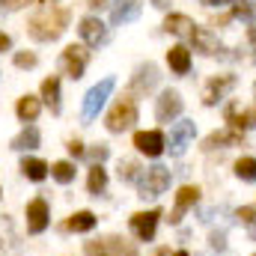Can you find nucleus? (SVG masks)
Masks as SVG:
<instances>
[{
    "instance_id": "obj_1",
    "label": "nucleus",
    "mask_w": 256,
    "mask_h": 256,
    "mask_svg": "<svg viewBox=\"0 0 256 256\" xmlns=\"http://www.w3.org/2000/svg\"><path fill=\"white\" fill-rule=\"evenodd\" d=\"M68 18H72V12L66 9L63 3H57V0H39L36 9H33V15L27 18V33L36 42H57L66 33V27H68Z\"/></svg>"
},
{
    "instance_id": "obj_2",
    "label": "nucleus",
    "mask_w": 256,
    "mask_h": 256,
    "mask_svg": "<svg viewBox=\"0 0 256 256\" xmlns=\"http://www.w3.org/2000/svg\"><path fill=\"white\" fill-rule=\"evenodd\" d=\"M170 167H161V164H155V167H149L146 173H140V179H137V196H143V200H155V196H161V194L170 188Z\"/></svg>"
},
{
    "instance_id": "obj_3",
    "label": "nucleus",
    "mask_w": 256,
    "mask_h": 256,
    "mask_svg": "<svg viewBox=\"0 0 256 256\" xmlns=\"http://www.w3.org/2000/svg\"><path fill=\"white\" fill-rule=\"evenodd\" d=\"M114 86H116V80H114V78H104V80H98V84L84 96V108H80V120H84V122H90V120L98 116V110L104 108V102H108V96L114 92Z\"/></svg>"
},
{
    "instance_id": "obj_4",
    "label": "nucleus",
    "mask_w": 256,
    "mask_h": 256,
    "mask_svg": "<svg viewBox=\"0 0 256 256\" xmlns=\"http://www.w3.org/2000/svg\"><path fill=\"white\" fill-rule=\"evenodd\" d=\"M134 122H137V102H134L131 96H122V98L110 108V114H108V131L122 134V131H128Z\"/></svg>"
},
{
    "instance_id": "obj_5",
    "label": "nucleus",
    "mask_w": 256,
    "mask_h": 256,
    "mask_svg": "<svg viewBox=\"0 0 256 256\" xmlns=\"http://www.w3.org/2000/svg\"><path fill=\"white\" fill-rule=\"evenodd\" d=\"M86 63H90V51H86L84 45H68L63 54H60V66H63V72L72 78V80L84 78Z\"/></svg>"
},
{
    "instance_id": "obj_6",
    "label": "nucleus",
    "mask_w": 256,
    "mask_h": 256,
    "mask_svg": "<svg viewBox=\"0 0 256 256\" xmlns=\"http://www.w3.org/2000/svg\"><path fill=\"white\" fill-rule=\"evenodd\" d=\"M161 74H158V66L155 63H143L137 66V72L131 74V96H146L158 86Z\"/></svg>"
},
{
    "instance_id": "obj_7",
    "label": "nucleus",
    "mask_w": 256,
    "mask_h": 256,
    "mask_svg": "<svg viewBox=\"0 0 256 256\" xmlns=\"http://www.w3.org/2000/svg\"><path fill=\"white\" fill-rule=\"evenodd\" d=\"M78 33H80V39H84V45H86V48H102V45L108 42V27H104L96 15L80 18Z\"/></svg>"
},
{
    "instance_id": "obj_8",
    "label": "nucleus",
    "mask_w": 256,
    "mask_h": 256,
    "mask_svg": "<svg viewBox=\"0 0 256 256\" xmlns=\"http://www.w3.org/2000/svg\"><path fill=\"white\" fill-rule=\"evenodd\" d=\"M194 134H196V126H194V120H182V122H176V126L170 128V140H167V149H170V155H185V149H188V143L194 140Z\"/></svg>"
},
{
    "instance_id": "obj_9",
    "label": "nucleus",
    "mask_w": 256,
    "mask_h": 256,
    "mask_svg": "<svg viewBox=\"0 0 256 256\" xmlns=\"http://www.w3.org/2000/svg\"><path fill=\"white\" fill-rule=\"evenodd\" d=\"M182 108H185L182 104V96L176 90H164L161 98H158V104H155V120L158 122H173V120H179Z\"/></svg>"
},
{
    "instance_id": "obj_10",
    "label": "nucleus",
    "mask_w": 256,
    "mask_h": 256,
    "mask_svg": "<svg viewBox=\"0 0 256 256\" xmlns=\"http://www.w3.org/2000/svg\"><path fill=\"white\" fill-rule=\"evenodd\" d=\"M134 146L137 152H143L146 158H158L164 149H167V140L161 131H137L134 134Z\"/></svg>"
},
{
    "instance_id": "obj_11",
    "label": "nucleus",
    "mask_w": 256,
    "mask_h": 256,
    "mask_svg": "<svg viewBox=\"0 0 256 256\" xmlns=\"http://www.w3.org/2000/svg\"><path fill=\"white\" fill-rule=\"evenodd\" d=\"M158 218H161V212H158V208L131 214V230H134V236H137L140 242H152V238H155V226H158Z\"/></svg>"
},
{
    "instance_id": "obj_12",
    "label": "nucleus",
    "mask_w": 256,
    "mask_h": 256,
    "mask_svg": "<svg viewBox=\"0 0 256 256\" xmlns=\"http://www.w3.org/2000/svg\"><path fill=\"white\" fill-rule=\"evenodd\" d=\"M194 48L200 51V54H206V57H224V45H220V39H218V33H212L208 27H196L191 36Z\"/></svg>"
},
{
    "instance_id": "obj_13",
    "label": "nucleus",
    "mask_w": 256,
    "mask_h": 256,
    "mask_svg": "<svg viewBox=\"0 0 256 256\" xmlns=\"http://www.w3.org/2000/svg\"><path fill=\"white\" fill-rule=\"evenodd\" d=\"M236 86V78L232 74H218V78H212L208 84H206V90H202V104H218L230 90Z\"/></svg>"
},
{
    "instance_id": "obj_14",
    "label": "nucleus",
    "mask_w": 256,
    "mask_h": 256,
    "mask_svg": "<svg viewBox=\"0 0 256 256\" xmlns=\"http://www.w3.org/2000/svg\"><path fill=\"white\" fill-rule=\"evenodd\" d=\"M27 230H30L33 236H39V232L48 230V202H45L42 196H36V200L27 206Z\"/></svg>"
},
{
    "instance_id": "obj_15",
    "label": "nucleus",
    "mask_w": 256,
    "mask_h": 256,
    "mask_svg": "<svg viewBox=\"0 0 256 256\" xmlns=\"http://www.w3.org/2000/svg\"><path fill=\"white\" fill-rule=\"evenodd\" d=\"M140 9H143V0H114L110 3V21L114 24L137 21L140 18Z\"/></svg>"
},
{
    "instance_id": "obj_16",
    "label": "nucleus",
    "mask_w": 256,
    "mask_h": 256,
    "mask_svg": "<svg viewBox=\"0 0 256 256\" xmlns=\"http://www.w3.org/2000/svg\"><path fill=\"white\" fill-rule=\"evenodd\" d=\"M164 30L173 33V36H179V39H191L194 30H196V24H194L188 15H182V12H170V15L164 18Z\"/></svg>"
},
{
    "instance_id": "obj_17",
    "label": "nucleus",
    "mask_w": 256,
    "mask_h": 256,
    "mask_svg": "<svg viewBox=\"0 0 256 256\" xmlns=\"http://www.w3.org/2000/svg\"><path fill=\"white\" fill-rule=\"evenodd\" d=\"M196 200H200V188H194V185H185L182 191L176 194V206H173V214H170V224H179L182 220V214L196 206Z\"/></svg>"
},
{
    "instance_id": "obj_18",
    "label": "nucleus",
    "mask_w": 256,
    "mask_h": 256,
    "mask_svg": "<svg viewBox=\"0 0 256 256\" xmlns=\"http://www.w3.org/2000/svg\"><path fill=\"white\" fill-rule=\"evenodd\" d=\"M18 236H15V224H12V218H6V214H0V256H12L18 254Z\"/></svg>"
},
{
    "instance_id": "obj_19",
    "label": "nucleus",
    "mask_w": 256,
    "mask_h": 256,
    "mask_svg": "<svg viewBox=\"0 0 256 256\" xmlns=\"http://www.w3.org/2000/svg\"><path fill=\"white\" fill-rule=\"evenodd\" d=\"M218 146H242V131L236 128H220V131H212L202 143V149H218Z\"/></svg>"
},
{
    "instance_id": "obj_20",
    "label": "nucleus",
    "mask_w": 256,
    "mask_h": 256,
    "mask_svg": "<svg viewBox=\"0 0 256 256\" xmlns=\"http://www.w3.org/2000/svg\"><path fill=\"white\" fill-rule=\"evenodd\" d=\"M167 63H170V68H173L176 74H188V72H191V51H188L185 45H173V48L167 51Z\"/></svg>"
},
{
    "instance_id": "obj_21",
    "label": "nucleus",
    "mask_w": 256,
    "mask_h": 256,
    "mask_svg": "<svg viewBox=\"0 0 256 256\" xmlns=\"http://www.w3.org/2000/svg\"><path fill=\"white\" fill-rule=\"evenodd\" d=\"M39 110H42V102H39L36 96H21L18 104H15V114H18L21 122H36Z\"/></svg>"
},
{
    "instance_id": "obj_22",
    "label": "nucleus",
    "mask_w": 256,
    "mask_h": 256,
    "mask_svg": "<svg viewBox=\"0 0 256 256\" xmlns=\"http://www.w3.org/2000/svg\"><path fill=\"white\" fill-rule=\"evenodd\" d=\"M39 143H42L39 128H36V126H27L21 134H18V137H15V140H12V149H15V152H30V149H36Z\"/></svg>"
},
{
    "instance_id": "obj_23",
    "label": "nucleus",
    "mask_w": 256,
    "mask_h": 256,
    "mask_svg": "<svg viewBox=\"0 0 256 256\" xmlns=\"http://www.w3.org/2000/svg\"><path fill=\"white\" fill-rule=\"evenodd\" d=\"M48 164L45 161H39V158H24L21 161V173L27 176V179H33V182H45L48 179Z\"/></svg>"
},
{
    "instance_id": "obj_24",
    "label": "nucleus",
    "mask_w": 256,
    "mask_h": 256,
    "mask_svg": "<svg viewBox=\"0 0 256 256\" xmlns=\"http://www.w3.org/2000/svg\"><path fill=\"white\" fill-rule=\"evenodd\" d=\"M42 98H45V104L51 108V114H60V80H57V78L42 80Z\"/></svg>"
},
{
    "instance_id": "obj_25",
    "label": "nucleus",
    "mask_w": 256,
    "mask_h": 256,
    "mask_svg": "<svg viewBox=\"0 0 256 256\" xmlns=\"http://www.w3.org/2000/svg\"><path fill=\"white\" fill-rule=\"evenodd\" d=\"M86 188H90V194H104V188H108V173H104V167L102 164H92V170H90V179H86Z\"/></svg>"
},
{
    "instance_id": "obj_26",
    "label": "nucleus",
    "mask_w": 256,
    "mask_h": 256,
    "mask_svg": "<svg viewBox=\"0 0 256 256\" xmlns=\"http://www.w3.org/2000/svg\"><path fill=\"white\" fill-rule=\"evenodd\" d=\"M232 18L256 24V0H232Z\"/></svg>"
},
{
    "instance_id": "obj_27",
    "label": "nucleus",
    "mask_w": 256,
    "mask_h": 256,
    "mask_svg": "<svg viewBox=\"0 0 256 256\" xmlns=\"http://www.w3.org/2000/svg\"><path fill=\"white\" fill-rule=\"evenodd\" d=\"M96 226V214L92 212H78L72 220H68V230L72 232H90Z\"/></svg>"
},
{
    "instance_id": "obj_28",
    "label": "nucleus",
    "mask_w": 256,
    "mask_h": 256,
    "mask_svg": "<svg viewBox=\"0 0 256 256\" xmlns=\"http://www.w3.org/2000/svg\"><path fill=\"white\" fill-rule=\"evenodd\" d=\"M51 176H54L60 185L74 182V164H72V161H57V164L51 167Z\"/></svg>"
},
{
    "instance_id": "obj_29",
    "label": "nucleus",
    "mask_w": 256,
    "mask_h": 256,
    "mask_svg": "<svg viewBox=\"0 0 256 256\" xmlns=\"http://www.w3.org/2000/svg\"><path fill=\"white\" fill-rule=\"evenodd\" d=\"M236 176L242 182H256V158H238L236 161Z\"/></svg>"
},
{
    "instance_id": "obj_30",
    "label": "nucleus",
    "mask_w": 256,
    "mask_h": 256,
    "mask_svg": "<svg viewBox=\"0 0 256 256\" xmlns=\"http://www.w3.org/2000/svg\"><path fill=\"white\" fill-rule=\"evenodd\" d=\"M120 179H122V182H137V179H140V164L131 161V158L120 161Z\"/></svg>"
},
{
    "instance_id": "obj_31",
    "label": "nucleus",
    "mask_w": 256,
    "mask_h": 256,
    "mask_svg": "<svg viewBox=\"0 0 256 256\" xmlns=\"http://www.w3.org/2000/svg\"><path fill=\"white\" fill-rule=\"evenodd\" d=\"M12 60H15V66H18V68H33V66L39 63L33 51H18V54H15Z\"/></svg>"
},
{
    "instance_id": "obj_32",
    "label": "nucleus",
    "mask_w": 256,
    "mask_h": 256,
    "mask_svg": "<svg viewBox=\"0 0 256 256\" xmlns=\"http://www.w3.org/2000/svg\"><path fill=\"white\" fill-rule=\"evenodd\" d=\"M86 155H90V161H92V164H102V161H104V158H108V155H110V149H108V146H102V143H98V146H96V149H90V152H86Z\"/></svg>"
},
{
    "instance_id": "obj_33",
    "label": "nucleus",
    "mask_w": 256,
    "mask_h": 256,
    "mask_svg": "<svg viewBox=\"0 0 256 256\" xmlns=\"http://www.w3.org/2000/svg\"><path fill=\"white\" fill-rule=\"evenodd\" d=\"M30 0H0V12H15V9H24Z\"/></svg>"
},
{
    "instance_id": "obj_34",
    "label": "nucleus",
    "mask_w": 256,
    "mask_h": 256,
    "mask_svg": "<svg viewBox=\"0 0 256 256\" xmlns=\"http://www.w3.org/2000/svg\"><path fill=\"white\" fill-rule=\"evenodd\" d=\"M238 218H242L248 226H254V224H256V208H248V206H244V208L238 212Z\"/></svg>"
},
{
    "instance_id": "obj_35",
    "label": "nucleus",
    "mask_w": 256,
    "mask_h": 256,
    "mask_svg": "<svg viewBox=\"0 0 256 256\" xmlns=\"http://www.w3.org/2000/svg\"><path fill=\"white\" fill-rule=\"evenodd\" d=\"M68 152H72L74 158H80V155H86V149H84V143H80V140H68Z\"/></svg>"
},
{
    "instance_id": "obj_36",
    "label": "nucleus",
    "mask_w": 256,
    "mask_h": 256,
    "mask_svg": "<svg viewBox=\"0 0 256 256\" xmlns=\"http://www.w3.org/2000/svg\"><path fill=\"white\" fill-rule=\"evenodd\" d=\"M9 48H12V39L0 30V54H3V51H9Z\"/></svg>"
},
{
    "instance_id": "obj_37",
    "label": "nucleus",
    "mask_w": 256,
    "mask_h": 256,
    "mask_svg": "<svg viewBox=\"0 0 256 256\" xmlns=\"http://www.w3.org/2000/svg\"><path fill=\"white\" fill-rule=\"evenodd\" d=\"M202 6H226V3H232V0H200Z\"/></svg>"
},
{
    "instance_id": "obj_38",
    "label": "nucleus",
    "mask_w": 256,
    "mask_h": 256,
    "mask_svg": "<svg viewBox=\"0 0 256 256\" xmlns=\"http://www.w3.org/2000/svg\"><path fill=\"white\" fill-rule=\"evenodd\" d=\"M170 3H173V0H152L155 9H170Z\"/></svg>"
},
{
    "instance_id": "obj_39",
    "label": "nucleus",
    "mask_w": 256,
    "mask_h": 256,
    "mask_svg": "<svg viewBox=\"0 0 256 256\" xmlns=\"http://www.w3.org/2000/svg\"><path fill=\"white\" fill-rule=\"evenodd\" d=\"M248 39H250V45H254V51H256V24L248 30Z\"/></svg>"
},
{
    "instance_id": "obj_40",
    "label": "nucleus",
    "mask_w": 256,
    "mask_h": 256,
    "mask_svg": "<svg viewBox=\"0 0 256 256\" xmlns=\"http://www.w3.org/2000/svg\"><path fill=\"white\" fill-rule=\"evenodd\" d=\"M90 6H92V9H98V6H104V0H90Z\"/></svg>"
},
{
    "instance_id": "obj_41",
    "label": "nucleus",
    "mask_w": 256,
    "mask_h": 256,
    "mask_svg": "<svg viewBox=\"0 0 256 256\" xmlns=\"http://www.w3.org/2000/svg\"><path fill=\"white\" fill-rule=\"evenodd\" d=\"M158 256H173V254H170V250H167V248H164V250H158Z\"/></svg>"
},
{
    "instance_id": "obj_42",
    "label": "nucleus",
    "mask_w": 256,
    "mask_h": 256,
    "mask_svg": "<svg viewBox=\"0 0 256 256\" xmlns=\"http://www.w3.org/2000/svg\"><path fill=\"white\" fill-rule=\"evenodd\" d=\"M173 256H188V250H176Z\"/></svg>"
},
{
    "instance_id": "obj_43",
    "label": "nucleus",
    "mask_w": 256,
    "mask_h": 256,
    "mask_svg": "<svg viewBox=\"0 0 256 256\" xmlns=\"http://www.w3.org/2000/svg\"><path fill=\"white\" fill-rule=\"evenodd\" d=\"M122 256H137V254H134V250H126V254H122Z\"/></svg>"
},
{
    "instance_id": "obj_44",
    "label": "nucleus",
    "mask_w": 256,
    "mask_h": 256,
    "mask_svg": "<svg viewBox=\"0 0 256 256\" xmlns=\"http://www.w3.org/2000/svg\"><path fill=\"white\" fill-rule=\"evenodd\" d=\"M254 256H256V254H254Z\"/></svg>"
}]
</instances>
